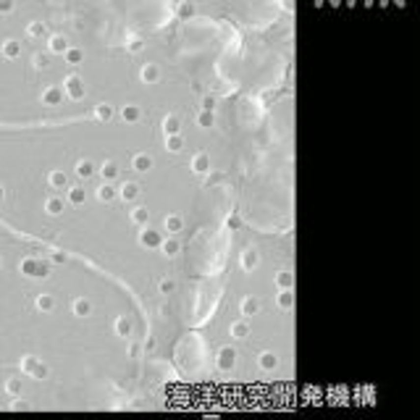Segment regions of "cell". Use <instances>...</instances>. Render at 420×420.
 Returning <instances> with one entry per match:
<instances>
[{
	"label": "cell",
	"instance_id": "obj_1",
	"mask_svg": "<svg viewBox=\"0 0 420 420\" xmlns=\"http://www.w3.org/2000/svg\"><path fill=\"white\" fill-rule=\"evenodd\" d=\"M19 268H21V273H27V276H32V279H45L48 276V265L40 263L37 257H24Z\"/></svg>",
	"mask_w": 420,
	"mask_h": 420
},
{
	"label": "cell",
	"instance_id": "obj_2",
	"mask_svg": "<svg viewBox=\"0 0 420 420\" xmlns=\"http://www.w3.org/2000/svg\"><path fill=\"white\" fill-rule=\"evenodd\" d=\"M63 92L71 97V100H82L84 97V82L79 79V76H66V82H63Z\"/></svg>",
	"mask_w": 420,
	"mask_h": 420
},
{
	"label": "cell",
	"instance_id": "obj_3",
	"mask_svg": "<svg viewBox=\"0 0 420 420\" xmlns=\"http://www.w3.org/2000/svg\"><path fill=\"white\" fill-rule=\"evenodd\" d=\"M21 370H24L27 376H32V378H48V368H45L42 363H37V357H24Z\"/></svg>",
	"mask_w": 420,
	"mask_h": 420
},
{
	"label": "cell",
	"instance_id": "obj_4",
	"mask_svg": "<svg viewBox=\"0 0 420 420\" xmlns=\"http://www.w3.org/2000/svg\"><path fill=\"white\" fill-rule=\"evenodd\" d=\"M63 87L60 84H50V87L42 89V105H60L63 103Z\"/></svg>",
	"mask_w": 420,
	"mask_h": 420
},
{
	"label": "cell",
	"instance_id": "obj_5",
	"mask_svg": "<svg viewBox=\"0 0 420 420\" xmlns=\"http://www.w3.org/2000/svg\"><path fill=\"white\" fill-rule=\"evenodd\" d=\"M140 244L147 250H158L160 244H163V236H160V231H155V228H144V231H140Z\"/></svg>",
	"mask_w": 420,
	"mask_h": 420
},
{
	"label": "cell",
	"instance_id": "obj_6",
	"mask_svg": "<svg viewBox=\"0 0 420 420\" xmlns=\"http://www.w3.org/2000/svg\"><path fill=\"white\" fill-rule=\"evenodd\" d=\"M236 365V352L231 347H224L218 352V370H224V373H228Z\"/></svg>",
	"mask_w": 420,
	"mask_h": 420
},
{
	"label": "cell",
	"instance_id": "obj_7",
	"mask_svg": "<svg viewBox=\"0 0 420 420\" xmlns=\"http://www.w3.org/2000/svg\"><path fill=\"white\" fill-rule=\"evenodd\" d=\"M95 195H97V200H100V202H113L118 197V189L113 187V184H108V181H103V184L97 187Z\"/></svg>",
	"mask_w": 420,
	"mask_h": 420
},
{
	"label": "cell",
	"instance_id": "obj_8",
	"mask_svg": "<svg viewBox=\"0 0 420 420\" xmlns=\"http://www.w3.org/2000/svg\"><path fill=\"white\" fill-rule=\"evenodd\" d=\"M257 265H260V255H257V250H244L242 252V268L244 271H255Z\"/></svg>",
	"mask_w": 420,
	"mask_h": 420
},
{
	"label": "cell",
	"instance_id": "obj_9",
	"mask_svg": "<svg viewBox=\"0 0 420 420\" xmlns=\"http://www.w3.org/2000/svg\"><path fill=\"white\" fill-rule=\"evenodd\" d=\"M118 197H121L124 202H134L137 197H140V184H134V181H126V184L118 189Z\"/></svg>",
	"mask_w": 420,
	"mask_h": 420
},
{
	"label": "cell",
	"instance_id": "obj_10",
	"mask_svg": "<svg viewBox=\"0 0 420 420\" xmlns=\"http://www.w3.org/2000/svg\"><path fill=\"white\" fill-rule=\"evenodd\" d=\"M192 168H195V173H208L210 171V155L208 152H197V155L192 158Z\"/></svg>",
	"mask_w": 420,
	"mask_h": 420
},
{
	"label": "cell",
	"instance_id": "obj_11",
	"mask_svg": "<svg viewBox=\"0 0 420 420\" xmlns=\"http://www.w3.org/2000/svg\"><path fill=\"white\" fill-rule=\"evenodd\" d=\"M95 173H97V168H95L92 160H79V163H76V176L79 179H89V176H95Z\"/></svg>",
	"mask_w": 420,
	"mask_h": 420
},
{
	"label": "cell",
	"instance_id": "obj_12",
	"mask_svg": "<svg viewBox=\"0 0 420 420\" xmlns=\"http://www.w3.org/2000/svg\"><path fill=\"white\" fill-rule=\"evenodd\" d=\"M132 166H134V171L144 173V171H150V168H152V158L147 155V152H140V155H134Z\"/></svg>",
	"mask_w": 420,
	"mask_h": 420
},
{
	"label": "cell",
	"instance_id": "obj_13",
	"mask_svg": "<svg viewBox=\"0 0 420 420\" xmlns=\"http://www.w3.org/2000/svg\"><path fill=\"white\" fill-rule=\"evenodd\" d=\"M160 79V68H158V63H147L142 68V82L144 84H155Z\"/></svg>",
	"mask_w": 420,
	"mask_h": 420
},
{
	"label": "cell",
	"instance_id": "obj_14",
	"mask_svg": "<svg viewBox=\"0 0 420 420\" xmlns=\"http://www.w3.org/2000/svg\"><path fill=\"white\" fill-rule=\"evenodd\" d=\"M132 221L137 226H147L150 224V210L144 208V205H137V208L132 210Z\"/></svg>",
	"mask_w": 420,
	"mask_h": 420
},
{
	"label": "cell",
	"instance_id": "obj_15",
	"mask_svg": "<svg viewBox=\"0 0 420 420\" xmlns=\"http://www.w3.org/2000/svg\"><path fill=\"white\" fill-rule=\"evenodd\" d=\"M121 118H124L126 124H134V121H140V118H142L140 105H124V111H121Z\"/></svg>",
	"mask_w": 420,
	"mask_h": 420
},
{
	"label": "cell",
	"instance_id": "obj_16",
	"mask_svg": "<svg viewBox=\"0 0 420 420\" xmlns=\"http://www.w3.org/2000/svg\"><path fill=\"white\" fill-rule=\"evenodd\" d=\"M279 308L281 310H292L294 308V289H281V294H279Z\"/></svg>",
	"mask_w": 420,
	"mask_h": 420
},
{
	"label": "cell",
	"instance_id": "obj_17",
	"mask_svg": "<svg viewBox=\"0 0 420 420\" xmlns=\"http://www.w3.org/2000/svg\"><path fill=\"white\" fill-rule=\"evenodd\" d=\"M74 315H79V318H87V315H92V302L89 300H74Z\"/></svg>",
	"mask_w": 420,
	"mask_h": 420
},
{
	"label": "cell",
	"instance_id": "obj_18",
	"mask_svg": "<svg viewBox=\"0 0 420 420\" xmlns=\"http://www.w3.org/2000/svg\"><path fill=\"white\" fill-rule=\"evenodd\" d=\"M163 224H166V231L173 236L176 231H181V228H184V218H181V216H166Z\"/></svg>",
	"mask_w": 420,
	"mask_h": 420
},
{
	"label": "cell",
	"instance_id": "obj_19",
	"mask_svg": "<svg viewBox=\"0 0 420 420\" xmlns=\"http://www.w3.org/2000/svg\"><path fill=\"white\" fill-rule=\"evenodd\" d=\"M48 181H50L53 189H66V187H68V176H66L63 171H50Z\"/></svg>",
	"mask_w": 420,
	"mask_h": 420
},
{
	"label": "cell",
	"instance_id": "obj_20",
	"mask_svg": "<svg viewBox=\"0 0 420 420\" xmlns=\"http://www.w3.org/2000/svg\"><path fill=\"white\" fill-rule=\"evenodd\" d=\"M257 310H260V302H257L255 297H244V300H242V315H244V318L255 315Z\"/></svg>",
	"mask_w": 420,
	"mask_h": 420
},
{
	"label": "cell",
	"instance_id": "obj_21",
	"mask_svg": "<svg viewBox=\"0 0 420 420\" xmlns=\"http://www.w3.org/2000/svg\"><path fill=\"white\" fill-rule=\"evenodd\" d=\"M160 250H163L168 257H173V255H179L181 244H179V239H176V236H168V239H163V244H160Z\"/></svg>",
	"mask_w": 420,
	"mask_h": 420
},
{
	"label": "cell",
	"instance_id": "obj_22",
	"mask_svg": "<svg viewBox=\"0 0 420 420\" xmlns=\"http://www.w3.org/2000/svg\"><path fill=\"white\" fill-rule=\"evenodd\" d=\"M179 129H181V121H179L176 116H166V118H163V132H166V137L179 134Z\"/></svg>",
	"mask_w": 420,
	"mask_h": 420
},
{
	"label": "cell",
	"instance_id": "obj_23",
	"mask_svg": "<svg viewBox=\"0 0 420 420\" xmlns=\"http://www.w3.org/2000/svg\"><path fill=\"white\" fill-rule=\"evenodd\" d=\"M100 173H103V179L111 184L113 179H118V166L113 163V160H105V163H103V168H100Z\"/></svg>",
	"mask_w": 420,
	"mask_h": 420
},
{
	"label": "cell",
	"instance_id": "obj_24",
	"mask_svg": "<svg viewBox=\"0 0 420 420\" xmlns=\"http://www.w3.org/2000/svg\"><path fill=\"white\" fill-rule=\"evenodd\" d=\"M231 336H236V339H247L250 336V323L247 320H234L231 323Z\"/></svg>",
	"mask_w": 420,
	"mask_h": 420
},
{
	"label": "cell",
	"instance_id": "obj_25",
	"mask_svg": "<svg viewBox=\"0 0 420 420\" xmlns=\"http://www.w3.org/2000/svg\"><path fill=\"white\" fill-rule=\"evenodd\" d=\"M68 48H71V45H68L66 37H60V34L50 37V53H60V56H63V53H66Z\"/></svg>",
	"mask_w": 420,
	"mask_h": 420
},
{
	"label": "cell",
	"instance_id": "obj_26",
	"mask_svg": "<svg viewBox=\"0 0 420 420\" xmlns=\"http://www.w3.org/2000/svg\"><path fill=\"white\" fill-rule=\"evenodd\" d=\"M3 56H5V58H19V56H21V42H16V40H5V42H3Z\"/></svg>",
	"mask_w": 420,
	"mask_h": 420
},
{
	"label": "cell",
	"instance_id": "obj_27",
	"mask_svg": "<svg viewBox=\"0 0 420 420\" xmlns=\"http://www.w3.org/2000/svg\"><path fill=\"white\" fill-rule=\"evenodd\" d=\"M45 210H48L50 216H60V213H63V200H60V197H48V200H45Z\"/></svg>",
	"mask_w": 420,
	"mask_h": 420
},
{
	"label": "cell",
	"instance_id": "obj_28",
	"mask_svg": "<svg viewBox=\"0 0 420 420\" xmlns=\"http://www.w3.org/2000/svg\"><path fill=\"white\" fill-rule=\"evenodd\" d=\"M87 200V192H84L82 187H68V202L71 205H84Z\"/></svg>",
	"mask_w": 420,
	"mask_h": 420
},
{
	"label": "cell",
	"instance_id": "obj_29",
	"mask_svg": "<svg viewBox=\"0 0 420 420\" xmlns=\"http://www.w3.org/2000/svg\"><path fill=\"white\" fill-rule=\"evenodd\" d=\"M53 308H56V297H53V294H40V297H37V310L50 312Z\"/></svg>",
	"mask_w": 420,
	"mask_h": 420
},
{
	"label": "cell",
	"instance_id": "obj_30",
	"mask_svg": "<svg viewBox=\"0 0 420 420\" xmlns=\"http://www.w3.org/2000/svg\"><path fill=\"white\" fill-rule=\"evenodd\" d=\"M260 368H263V370L279 368V357L273 355V352H263V355H260Z\"/></svg>",
	"mask_w": 420,
	"mask_h": 420
},
{
	"label": "cell",
	"instance_id": "obj_31",
	"mask_svg": "<svg viewBox=\"0 0 420 420\" xmlns=\"http://www.w3.org/2000/svg\"><path fill=\"white\" fill-rule=\"evenodd\" d=\"M63 58H66V63H82L84 60V50H79V48H68L66 53H63Z\"/></svg>",
	"mask_w": 420,
	"mask_h": 420
},
{
	"label": "cell",
	"instance_id": "obj_32",
	"mask_svg": "<svg viewBox=\"0 0 420 420\" xmlns=\"http://www.w3.org/2000/svg\"><path fill=\"white\" fill-rule=\"evenodd\" d=\"M276 284H279L281 289H294V273H289V271H281L279 276H276Z\"/></svg>",
	"mask_w": 420,
	"mask_h": 420
},
{
	"label": "cell",
	"instance_id": "obj_33",
	"mask_svg": "<svg viewBox=\"0 0 420 420\" xmlns=\"http://www.w3.org/2000/svg\"><path fill=\"white\" fill-rule=\"evenodd\" d=\"M166 147L171 150V152H181V150H184V140H181V134L166 137Z\"/></svg>",
	"mask_w": 420,
	"mask_h": 420
},
{
	"label": "cell",
	"instance_id": "obj_34",
	"mask_svg": "<svg viewBox=\"0 0 420 420\" xmlns=\"http://www.w3.org/2000/svg\"><path fill=\"white\" fill-rule=\"evenodd\" d=\"M116 334L124 336V339H126V336H132V320H129V318H118L116 320Z\"/></svg>",
	"mask_w": 420,
	"mask_h": 420
},
{
	"label": "cell",
	"instance_id": "obj_35",
	"mask_svg": "<svg viewBox=\"0 0 420 420\" xmlns=\"http://www.w3.org/2000/svg\"><path fill=\"white\" fill-rule=\"evenodd\" d=\"M197 124H200L202 129H210L213 124H216V116H213V113H208V111H202L200 116H197Z\"/></svg>",
	"mask_w": 420,
	"mask_h": 420
},
{
	"label": "cell",
	"instance_id": "obj_36",
	"mask_svg": "<svg viewBox=\"0 0 420 420\" xmlns=\"http://www.w3.org/2000/svg\"><path fill=\"white\" fill-rule=\"evenodd\" d=\"M95 113H97V118H100V121H111V118H113V108H111V105H105V103L97 105Z\"/></svg>",
	"mask_w": 420,
	"mask_h": 420
},
{
	"label": "cell",
	"instance_id": "obj_37",
	"mask_svg": "<svg viewBox=\"0 0 420 420\" xmlns=\"http://www.w3.org/2000/svg\"><path fill=\"white\" fill-rule=\"evenodd\" d=\"M5 392H8L11 396H19L21 394V378H11L8 384H5Z\"/></svg>",
	"mask_w": 420,
	"mask_h": 420
},
{
	"label": "cell",
	"instance_id": "obj_38",
	"mask_svg": "<svg viewBox=\"0 0 420 420\" xmlns=\"http://www.w3.org/2000/svg\"><path fill=\"white\" fill-rule=\"evenodd\" d=\"M27 32H29V37H42L45 34V24H42V21H32Z\"/></svg>",
	"mask_w": 420,
	"mask_h": 420
},
{
	"label": "cell",
	"instance_id": "obj_39",
	"mask_svg": "<svg viewBox=\"0 0 420 420\" xmlns=\"http://www.w3.org/2000/svg\"><path fill=\"white\" fill-rule=\"evenodd\" d=\"M50 66V56L48 53H37L34 56V68H48Z\"/></svg>",
	"mask_w": 420,
	"mask_h": 420
},
{
	"label": "cell",
	"instance_id": "obj_40",
	"mask_svg": "<svg viewBox=\"0 0 420 420\" xmlns=\"http://www.w3.org/2000/svg\"><path fill=\"white\" fill-rule=\"evenodd\" d=\"M176 13H179L181 19H189V16H195V8H192L189 3H181L179 8H176Z\"/></svg>",
	"mask_w": 420,
	"mask_h": 420
},
{
	"label": "cell",
	"instance_id": "obj_41",
	"mask_svg": "<svg viewBox=\"0 0 420 420\" xmlns=\"http://www.w3.org/2000/svg\"><path fill=\"white\" fill-rule=\"evenodd\" d=\"M173 289H176V284H173L171 279H163V281H160V294H171Z\"/></svg>",
	"mask_w": 420,
	"mask_h": 420
},
{
	"label": "cell",
	"instance_id": "obj_42",
	"mask_svg": "<svg viewBox=\"0 0 420 420\" xmlns=\"http://www.w3.org/2000/svg\"><path fill=\"white\" fill-rule=\"evenodd\" d=\"M213 108H216V97H213V95H208V97H205V100H202V111L213 113Z\"/></svg>",
	"mask_w": 420,
	"mask_h": 420
},
{
	"label": "cell",
	"instance_id": "obj_43",
	"mask_svg": "<svg viewBox=\"0 0 420 420\" xmlns=\"http://www.w3.org/2000/svg\"><path fill=\"white\" fill-rule=\"evenodd\" d=\"M142 48H144V42L140 40V37H134V40H132V42H129V50H132V53H140Z\"/></svg>",
	"mask_w": 420,
	"mask_h": 420
},
{
	"label": "cell",
	"instance_id": "obj_44",
	"mask_svg": "<svg viewBox=\"0 0 420 420\" xmlns=\"http://www.w3.org/2000/svg\"><path fill=\"white\" fill-rule=\"evenodd\" d=\"M50 260H53V263H58V265H63V263L68 260V257H66V252H53Z\"/></svg>",
	"mask_w": 420,
	"mask_h": 420
},
{
	"label": "cell",
	"instance_id": "obj_45",
	"mask_svg": "<svg viewBox=\"0 0 420 420\" xmlns=\"http://www.w3.org/2000/svg\"><path fill=\"white\" fill-rule=\"evenodd\" d=\"M13 11V0H0V13H11Z\"/></svg>",
	"mask_w": 420,
	"mask_h": 420
},
{
	"label": "cell",
	"instance_id": "obj_46",
	"mask_svg": "<svg viewBox=\"0 0 420 420\" xmlns=\"http://www.w3.org/2000/svg\"><path fill=\"white\" fill-rule=\"evenodd\" d=\"M242 226V218L239 216H231V218H228V228H239Z\"/></svg>",
	"mask_w": 420,
	"mask_h": 420
},
{
	"label": "cell",
	"instance_id": "obj_47",
	"mask_svg": "<svg viewBox=\"0 0 420 420\" xmlns=\"http://www.w3.org/2000/svg\"><path fill=\"white\" fill-rule=\"evenodd\" d=\"M13 410H29L27 402H13Z\"/></svg>",
	"mask_w": 420,
	"mask_h": 420
},
{
	"label": "cell",
	"instance_id": "obj_48",
	"mask_svg": "<svg viewBox=\"0 0 420 420\" xmlns=\"http://www.w3.org/2000/svg\"><path fill=\"white\" fill-rule=\"evenodd\" d=\"M3 197H5V189H3V187H0V202H3Z\"/></svg>",
	"mask_w": 420,
	"mask_h": 420
},
{
	"label": "cell",
	"instance_id": "obj_49",
	"mask_svg": "<svg viewBox=\"0 0 420 420\" xmlns=\"http://www.w3.org/2000/svg\"><path fill=\"white\" fill-rule=\"evenodd\" d=\"M0 268H3V257H0Z\"/></svg>",
	"mask_w": 420,
	"mask_h": 420
}]
</instances>
